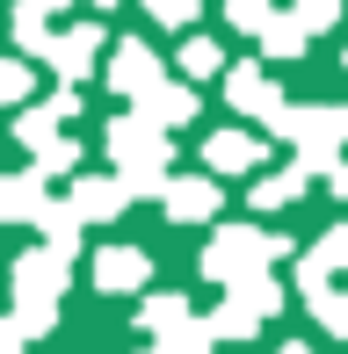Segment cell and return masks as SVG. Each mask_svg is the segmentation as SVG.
<instances>
[{
    "mask_svg": "<svg viewBox=\"0 0 348 354\" xmlns=\"http://www.w3.org/2000/svg\"><path fill=\"white\" fill-rule=\"evenodd\" d=\"M153 8H160V15H167V22H182V15H189V8H196V0H153Z\"/></svg>",
    "mask_w": 348,
    "mask_h": 354,
    "instance_id": "obj_1",
    "label": "cell"
}]
</instances>
